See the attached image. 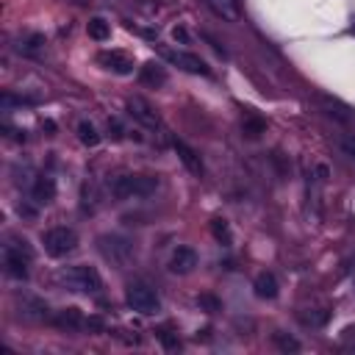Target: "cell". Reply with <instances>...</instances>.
Instances as JSON below:
<instances>
[{
	"label": "cell",
	"mask_w": 355,
	"mask_h": 355,
	"mask_svg": "<svg viewBox=\"0 0 355 355\" xmlns=\"http://www.w3.org/2000/svg\"><path fill=\"white\" fill-rule=\"evenodd\" d=\"M159 189V178L156 175H117L108 181V192L117 200H128V197H148Z\"/></svg>",
	"instance_id": "obj_1"
},
{
	"label": "cell",
	"mask_w": 355,
	"mask_h": 355,
	"mask_svg": "<svg viewBox=\"0 0 355 355\" xmlns=\"http://www.w3.org/2000/svg\"><path fill=\"white\" fill-rule=\"evenodd\" d=\"M61 283L69 289V292H84V295H98L103 289V280H100V272L95 266H87V264H78V266H69L61 272Z\"/></svg>",
	"instance_id": "obj_2"
},
{
	"label": "cell",
	"mask_w": 355,
	"mask_h": 355,
	"mask_svg": "<svg viewBox=\"0 0 355 355\" xmlns=\"http://www.w3.org/2000/svg\"><path fill=\"white\" fill-rule=\"evenodd\" d=\"M98 244H100L103 258H106V261H111L117 269L130 266V261L136 258V247H133V242H130V239H125V236H117V233H111V236H100V239H98Z\"/></svg>",
	"instance_id": "obj_3"
},
{
	"label": "cell",
	"mask_w": 355,
	"mask_h": 355,
	"mask_svg": "<svg viewBox=\"0 0 355 355\" xmlns=\"http://www.w3.org/2000/svg\"><path fill=\"white\" fill-rule=\"evenodd\" d=\"M125 303H128L136 314H145V317H150V314H156V311L161 308V300H159L156 289L148 286V283H141V280L130 283V286L125 289Z\"/></svg>",
	"instance_id": "obj_4"
},
{
	"label": "cell",
	"mask_w": 355,
	"mask_h": 355,
	"mask_svg": "<svg viewBox=\"0 0 355 355\" xmlns=\"http://www.w3.org/2000/svg\"><path fill=\"white\" fill-rule=\"evenodd\" d=\"M42 244H45L47 255L64 258V255H69V253H76V247H78V233H76L73 228L58 225V228H50V231L42 236Z\"/></svg>",
	"instance_id": "obj_5"
},
{
	"label": "cell",
	"mask_w": 355,
	"mask_h": 355,
	"mask_svg": "<svg viewBox=\"0 0 355 355\" xmlns=\"http://www.w3.org/2000/svg\"><path fill=\"white\" fill-rule=\"evenodd\" d=\"M3 264H6V272L17 280H25L28 277V264H31V247L25 242H12L6 244V253H3Z\"/></svg>",
	"instance_id": "obj_6"
},
{
	"label": "cell",
	"mask_w": 355,
	"mask_h": 355,
	"mask_svg": "<svg viewBox=\"0 0 355 355\" xmlns=\"http://www.w3.org/2000/svg\"><path fill=\"white\" fill-rule=\"evenodd\" d=\"M128 114L139 122V125H145L150 130L161 128V117L156 114V108L145 100V98H128Z\"/></svg>",
	"instance_id": "obj_7"
},
{
	"label": "cell",
	"mask_w": 355,
	"mask_h": 355,
	"mask_svg": "<svg viewBox=\"0 0 355 355\" xmlns=\"http://www.w3.org/2000/svg\"><path fill=\"white\" fill-rule=\"evenodd\" d=\"M98 61L106 69H111V73H117V76H130L133 73V58L128 53H122V50H103L98 56Z\"/></svg>",
	"instance_id": "obj_8"
},
{
	"label": "cell",
	"mask_w": 355,
	"mask_h": 355,
	"mask_svg": "<svg viewBox=\"0 0 355 355\" xmlns=\"http://www.w3.org/2000/svg\"><path fill=\"white\" fill-rule=\"evenodd\" d=\"M167 58H170L172 64H178L181 69H186V73H192V76H208V73H211V69H208V64H205L200 56H194V53L170 50V53H167Z\"/></svg>",
	"instance_id": "obj_9"
},
{
	"label": "cell",
	"mask_w": 355,
	"mask_h": 355,
	"mask_svg": "<svg viewBox=\"0 0 355 355\" xmlns=\"http://www.w3.org/2000/svg\"><path fill=\"white\" fill-rule=\"evenodd\" d=\"M17 311H20L23 319H31V322H42V319L50 317L47 314V303L39 300V297H31V295L17 297Z\"/></svg>",
	"instance_id": "obj_10"
},
{
	"label": "cell",
	"mask_w": 355,
	"mask_h": 355,
	"mask_svg": "<svg viewBox=\"0 0 355 355\" xmlns=\"http://www.w3.org/2000/svg\"><path fill=\"white\" fill-rule=\"evenodd\" d=\"M194 266H197V253L192 247H178L170 258V272L175 275H189Z\"/></svg>",
	"instance_id": "obj_11"
},
{
	"label": "cell",
	"mask_w": 355,
	"mask_h": 355,
	"mask_svg": "<svg viewBox=\"0 0 355 355\" xmlns=\"http://www.w3.org/2000/svg\"><path fill=\"white\" fill-rule=\"evenodd\" d=\"M172 148H175V153H178V159H181V164L192 172V175H203V161H200V156L186 145V141H181V139H175L172 141Z\"/></svg>",
	"instance_id": "obj_12"
},
{
	"label": "cell",
	"mask_w": 355,
	"mask_h": 355,
	"mask_svg": "<svg viewBox=\"0 0 355 355\" xmlns=\"http://www.w3.org/2000/svg\"><path fill=\"white\" fill-rule=\"evenodd\" d=\"M53 322L61 328V330H87V317L78 311V308H64L53 317Z\"/></svg>",
	"instance_id": "obj_13"
},
{
	"label": "cell",
	"mask_w": 355,
	"mask_h": 355,
	"mask_svg": "<svg viewBox=\"0 0 355 355\" xmlns=\"http://www.w3.org/2000/svg\"><path fill=\"white\" fill-rule=\"evenodd\" d=\"M139 81L145 84V87H164L167 84V69L161 67V64H156V61H148L145 67L139 69Z\"/></svg>",
	"instance_id": "obj_14"
},
{
	"label": "cell",
	"mask_w": 355,
	"mask_h": 355,
	"mask_svg": "<svg viewBox=\"0 0 355 355\" xmlns=\"http://www.w3.org/2000/svg\"><path fill=\"white\" fill-rule=\"evenodd\" d=\"M253 289H255V295L261 300H275L277 297V277L272 272H261L255 277V283H253Z\"/></svg>",
	"instance_id": "obj_15"
},
{
	"label": "cell",
	"mask_w": 355,
	"mask_h": 355,
	"mask_svg": "<svg viewBox=\"0 0 355 355\" xmlns=\"http://www.w3.org/2000/svg\"><path fill=\"white\" fill-rule=\"evenodd\" d=\"M208 6L214 9L222 20H228V23H239V17H242L239 0H208Z\"/></svg>",
	"instance_id": "obj_16"
},
{
	"label": "cell",
	"mask_w": 355,
	"mask_h": 355,
	"mask_svg": "<svg viewBox=\"0 0 355 355\" xmlns=\"http://www.w3.org/2000/svg\"><path fill=\"white\" fill-rule=\"evenodd\" d=\"M31 194H34V200H36L39 205H42V203H50V200L56 197V181H53V178H47V175L36 178V183H34Z\"/></svg>",
	"instance_id": "obj_17"
},
{
	"label": "cell",
	"mask_w": 355,
	"mask_h": 355,
	"mask_svg": "<svg viewBox=\"0 0 355 355\" xmlns=\"http://www.w3.org/2000/svg\"><path fill=\"white\" fill-rule=\"evenodd\" d=\"M17 50H20L23 56H28V58H39L42 50H45V36H42V34H28L25 39H20Z\"/></svg>",
	"instance_id": "obj_18"
},
{
	"label": "cell",
	"mask_w": 355,
	"mask_h": 355,
	"mask_svg": "<svg viewBox=\"0 0 355 355\" xmlns=\"http://www.w3.org/2000/svg\"><path fill=\"white\" fill-rule=\"evenodd\" d=\"M242 130H244V136L247 139H258L264 130H266V122L258 117V114H244V119H242Z\"/></svg>",
	"instance_id": "obj_19"
},
{
	"label": "cell",
	"mask_w": 355,
	"mask_h": 355,
	"mask_svg": "<svg viewBox=\"0 0 355 355\" xmlns=\"http://www.w3.org/2000/svg\"><path fill=\"white\" fill-rule=\"evenodd\" d=\"M87 31H89V36H92L95 42H106V39L111 36V25H108L103 17H92L89 25H87Z\"/></svg>",
	"instance_id": "obj_20"
},
{
	"label": "cell",
	"mask_w": 355,
	"mask_h": 355,
	"mask_svg": "<svg viewBox=\"0 0 355 355\" xmlns=\"http://www.w3.org/2000/svg\"><path fill=\"white\" fill-rule=\"evenodd\" d=\"M322 103H325V108H328V114L330 117H336V119H341V122H352L355 117L350 114V108L347 106H341L339 100H333V98H322Z\"/></svg>",
	"instance_id": "obj_21"
},
{
	"label": "cell",
	"mask_w": 355,
	"mask_h": 355,
	"mask_svg": "<svg viewBox=\"0 0 355 355\" xmlns=\"http://www.w3.org/2000/svg\"><path fill=\"white\" fill-rule=\"evenodd\" d=\"M78 139L84 141L87 148H98V145H100V133L95 130L92 122H81V125H78Z\"/></svg>",
	"instance_id": "obj_22"
},
{
	"label": "cell",
	"mask_w": 355,
	"mask_h": 355,
	"mask_svg": "<svg viewBox=\"0 0 355 355\" xmlns=\"http://www.w3.org/2000/svg\"><path fill=\"white\" fill-rule=\"evenodd\" d=\"M211 233L217 236V242H222V244H231V225H228L222 217L211 220Z\"/></svg>",
	"instance_id": "obj_23"
},
{
	"label": "cell",
	"mask_w": 355,
	"mask_h": 355,
	"mask_svg": "<svg viewBox=\"0 0 355 355\" xmlns=\"http://www.w3.org/2000/svg\"><path fill=\"white\" fill-rule=\"evenodd\" d=\"M300 319H303V325H311V328H322V325H328L330 314H328V311H308V314H300Z\"/></svg>",
	"instance_id": "obj_24"
},
{
	"label": "cell",
	"mask_w": 355,
	"mask_h": 355,
	"mask_svg": "<svg viewBox=\"0 0 355 355\" xmlns=\"http://www.w3.org/2000/svg\"><path fill=\"white\" fill-rule=\"evenodd\" d=\"M197 306H200V311H205V314H217V311L222 308V303H220L214 295H200V297H197Z\"/></svg>",
	"instance_id": "obj_25"
},
{
	"label": "cell",
	"mask_w": 355,
	"mask_h": 355,
	"mask_svg": "<svg viewBox=\"0 0 355 355\" xmlns=\"http://www.w3.org/2000/svg\"><path fill=\"white\" fill-rule=\"evenodd\" d=\"M339 150H341L350 161H355V136H352V133H341V136H339Z\"/></svg>",
	"instance_id": "obj_26"
},
{
	"label": "cell",
	"mask_w": 355,
	"mask_h": 355,
	"mask_svg": "<svg viewBox=\"0 0 355 355\" xmlns=\"http://www.w3.org/2000/svg\"><path fill=\"white\" fill-rule=\"evenodd\" d=\"M275 344H277L283 352H297V350H300V341L292 339V336H286V333H275Z\"/></svg>",
	"instance_id": "obj_27"
},
{
	"label": "cell",
	"mask_w": 355,
	"mask_h": 355,
	"mask_svg": "<svg viewBox=\"0 0 355 355\" xmlns=\"http://www.w3.org/2000/svg\"><path fill=\"white\" fill-rule=\"evenodd\" d=\"M159 339H161L164 350H178V347H181L178 336H175V333H170V330H161V333H159Z\"/></svg>",
	"instance_id": "obj_28"
},
{
	"label": "cell",
	"mask_w": 355,
	"mask_h": 355,
	"mask_svg": "<svg viewBox=\"0 0 355 355\" xmlns=\"http://www.w3.org/2000/svg\"><path fill=\"white\" fill-rule=\"evenodd\" d=\"M172 36H175V39H178V42H183V45H186V42H189V34H186V28H181V25H178V28H175V31H172Z\"/></svg>",
	"instance_id": "obj_29"
},
{
	"label": "cell",
	"mask_w": 355,
	"mask_h": 355,
	"mask_svg": "<svg viewBox=\"0 0 355 355\" xmlns=\"http://www.w3.org/2000/svg\"><path fill=\"white\" fill-rule=\"evenodd\" d=\"M341 339H344V341H355V328H352V325H350V328H344Z\"/></svg>",
	"instance_id": "obj_30"
}]
</instances>
